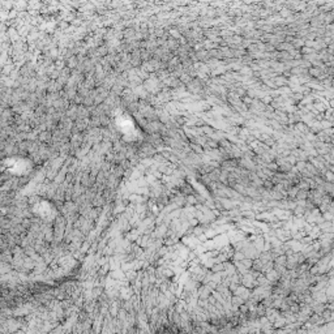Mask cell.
Returning <instances> with one entry per match:
<instances>
[{
  "label": "cell",
  "instance_id": "obj_1",
  "mask_svg": "<svg viewBox=\"0 0 334 334\" xmlns=\"http://www.w3.org/2000/svg\"><path fill=\"white\" fill-rule=\"evenodd\" d=\"M326 179H328V182H334V172H326Z\"/></svg>",
  "mask_w": 334,
  "mask_h": 334
}]
</instances>
